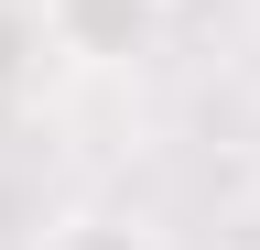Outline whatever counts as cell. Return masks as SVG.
<instances>
[{
	"label": "cell",
	"instance_id": "obj_1",
	"mask_svg": "<svg viewBox=\"0 0 260 250\" xmlns=\"http://www.w3.org/2000/svg\"><path fill=\"white\" fill-rule=\"evenodd\" d=\"M32 22H44V44L65 66H130V54H152L162 0H44Z\"/></svg>",
	"mask_w": 260,
	"mask_h": 250
},
{
	"label": "cell",
	"instance_id": "obj_2",
	"mask_svg": "<svg viewBox=\"0 0 260 250\" xmlns=\"http://www.w3.org/2000/svg\"><path fill=\"white\" fill-rule=\"evenodd\" d=\"M44 250H152V229H130V217H76V229H54Z\"/></svg>",
	"mask_w": 260,
	"mask_h": 250
},
{
	"label": "cell",
	"instance_id": "obj_3",
	"mask_svg": "<svg viewBox=\"0 0 260 250\" xmlns=\"http://www.w3.org/2000/svg\"><path fill=\"white\" fill-rule=\"evenodd\" d=\"M0 11H44V0H0Z\"/></svg>",
	"mask_w": 260,
	"mask_h": 250
}]
</instances>
